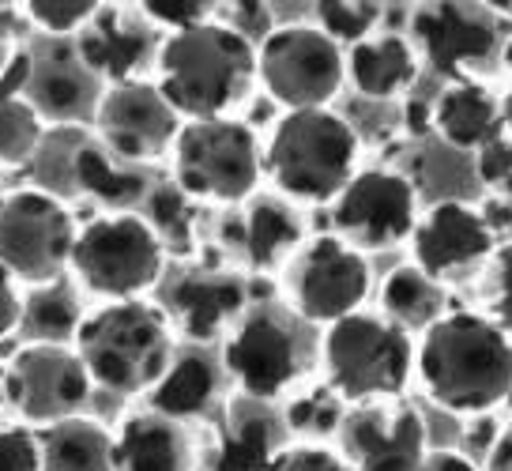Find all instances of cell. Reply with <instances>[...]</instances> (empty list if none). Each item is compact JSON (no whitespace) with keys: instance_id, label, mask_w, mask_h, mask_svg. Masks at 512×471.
<instances>
[{"instance_id":"obj_1","label":"cell","mask_w":512,"mask_h":471,"mask_svg":"<svg viewBox=\"0 0 512 471\" xmlns=\"http://www.w3.org/2000/svg\"><path fill=\"white\" fill-rule=\"evenodd\" d=\"M422 392L452 415H494L512 400V336L475 309H448L422 332L415 358Z\"/></svg>"},{"instance_id":"obj_2","label":"cell","mask_w":512,"mask_h":471,"mask_svg":"<svg viewBox=\"0 0 512 471\" xmlns=\"http://www.w3.org/2000/svg\"><path fill=\"white\" fill-rule=\"evenodd\" d=\"M159 91L181 117L215 121L226 117L256 80V46L230 23L211 19L204 27L177 31L155 53Z\"/></svg>"},{"instance_id":"obj_3","label":"cell","mask_w":512,"mask_h":471,"mask_svg":"<svg viewBox=\"0 0 512 471\" xmlns=\"http://www.w3.org/2000/svg\"><path fill=\"white\" fill-rule=\"evenodd\" d=\"M83 366L91 381L110 392H151L174 362V328L159 306L144 298L136 302H106L87 313L76 336Z\"/></svg>"},{"instance_id":"obj_4","label":"cell","mask_w":512,"mask_h":471,"mask_svg":"<svg viewBox=\"0 0 512 471\" xmlns=\"http://www.w3.org/2000/svg\"><path fill=\"white\" fill-rule=\"evenodd\" d=\"M275 189L302 204H336L358 174V132L336 110H290L264 147Z\"/></svg>"},{"instance_id":"obj_5","label":"cell","mask_w":512,"mask_h":471,"mask_svg":"<svg viewBox=\"0 0 512 471\" xmlns=\"http://www.w3.org/2000/svg\"><path fill=\"white\" fill-rule=\"evenodd\" d=\"M324 374L328 389L343 404H388L400 400L415 377V340L381 313H351L328 325L324 343Z\"/></svg>"},{"instance_id":"obj_6","label":"cell","mask_w":512,"mask_h":471,"mask_svg":"<svg viewBox=\"0 0 512 471\" xmlns=\"http://www.w3.org/2000/svg\"><path fill=\"white\" fill-rule=\"evenodd\" d=\"M166 268V245L155 227L132 212L91 219L72 249V272L91 294L110 302H136Z\"/></svg>"},{"instance_id":"obj_7","label":"cell","mask_w":512,"mask_h":471,"mask_svg":"<svg viewBox=\"0 0 512 471\" xmlns=\"http://www.w3.org/2000/svg\"><path fill=\"white\" fill-rule=\"evenodd\" d=\"M264 151L256 132L234 117L189 121L174 144V185L192 200L241 204L256 193Z\"/></svg>"},{"instance_id":"obj_8","label":"cell","mask_w":512,"mask_h":471,"mask_svg":"<svg viewBox=\"0 0 512 471\" xmlns=\"http://www.w3.org/2000/svg\"><path fill=\"white\" fill-rule=\"evenodd\" d=\"M256 76L264 91L290 110H320L343 91L347 53L320 27H275L256 49Z\"/></svg>"},{"instance_id":"obj_9","label":"cell","mask_w":512,"mask_h":471,"mask_svg":"<svg viewBox=\"0 0 512 471\" xmlns=\"http://www.w3.org/2000/svg\"><path fill=\"white\" fill-rule=\"evenodd\" d=\"M80 230L57 196L23 189L0 204V264L27 283H57L72 264Z\"/></svg>"},{"instance_id":"obj_10","label":"cell","mask_w":512,"mask_h":471,"mask_svg":"<svg viewBox=\"0 0 512 471\" xmlns=\"http://www.w3.org/2000/svg\"><path fill=\"white\" fill-rule=\"evenodd\" d=\"M287 287L305 321L336 325L351 313H362L373 291V272L362 249L343 242L339 234H320L294 253Z\"/></svg>"},{"instance_id":"obj_11","label":"cell","mask_w":512,"mask_h":471,"mask_svg":"<svg viewBox=\"0 0 512 471\" xmlns=\"http://www.w3.org/2000/svg\"><path fill=\"white\" fill-rule=\"evenodd\" d=\"M332 219L339 238L354 249H392L411 242L418 227L415 181L384 166L358 170L351 185L339 193Z\"/></svg>"},{"instance_id":"obj_12","label":"cell","mask_w":512,"mask_h":471,"mask_svg":"<svg viewBox=\"0 0 512 471\" xmlns=\"http://www.w3.org/2000/svg\"><path fill=\"white\" fill-rule=\"evenodd\" d=\"M418 57L445 80H464L471 65L490 61L501 46V16L490 4H452L433 0L411 12Z\"/></svg>"},{"instance_id":"obj_13","label":"cell","mask_w":512,"mask_h":471,"mask_svg":"<svg viewBox=\"0 0 512 471\" xmlns=\"http://www.w3.org/2000/svg\"><path fill=\"white\" fill-rule=\"evenodd\" d=\"M4 392L31 423L53 426L80 415L91 392V374L80 351H68L64 343H31L12 358Z\"/></svg>"},{"instance_id":"obj_14","label":"cell","mask_w":512,"mask_h":471,"mask_svg":"<svg viewBox=\"0 0 512 471\" xmlns=\"http://www.w3.org/2000/svg\"><path fill=\"white\" fill-rule=\"evenodd\" d=\"M95 125L110 147V155L125 159V163H151L166 151H174L177 136L185 129L181 114L159 91V83L144 80L106 87Z\"/></svg>"},{"instance_id":"obj_15","label":"cell","mask_w":512,"mask_h":471,"mask_svg":"<svg viewBox=\"0 0 512 471\" xmlns=\"http://www.w3.org/2000/svg\"><path fill=\"white\" fill-rule=\"evenodd\" d=\"M223 366L249 400L264 404V400L283 396L298 381L302 347H298L294 328L283 317H275L268 309H256L226 340Z\"/></svg>"},{"instance_id":"obj_16","label":"cell","mask_w":512,"mask_h":471,"mask_svg":"<svg viewBox=\"0 0 512 471\" xmlns=\"http://www.w3.org/2000/svg\"><path fill=\"white\" fill-rule=\"evenodd\" d=\"M339 434L351 471H418L430 456L422 415L400 400L351 407Z\"/></svg>"},{"instance_id":"obj_17","label":"cell","mask_w":512,"mask_h":471,"mask_svg":"<svg viewBox=\"0 0 512 471\" xmlns=\"http://www.w3.org/2000/svg\"><path fill=\"white\" fill-rule=\"evenodd\" d=\"M497 253V230L486 223L482 208L464 200H437L418 215L411 234V264L437 283L471 272L475 264H490Z\"/></svg>"},{"instance_id":"obj_18","label":"cell","mask_w":512,"mask_h":471,"mask_svg":"<svg viewBox=\"0 0 512 471\" xmlns=\"http://www.w3.org/2000/svg\"><path fill=\"white\" fill-rule=\"evenodd\" d=\"M102 83L91 68L83 65L80 49H49L42 61H34L27 102L38 117L49 121H95L102 106Z\"/></svg>"},{"instance_id":"obj_19","label":"cell","mask_w":512,"mask_h":471,"mask_svg":"<svg viewBox=\"0 0 512 471\" xmlns=\"http://www.w3.org/2000/svg\"><path fill=\"white\" fill-rule=\"evenodd\" d=\"M245 309V283L230 272H189L166 294V317L189 340L208 343Z\"/></svg>"},{"instance_id":"obj_20","label":"cell","mask_w":512,"mask_h":471,"mask_svg":"<svg viewBox=\"0 0 512 471\" xmlns=\"http://www.w3.org/2000/svg\"><path fill=\"white\" fill-rule=\"evenodd\" d=\"M433 132L456 151H475L505 136V110L501 95H494L479 80L448 83L441 95L433 98Z\"/></svg>"},{"instance_id":"obj_21","label":"cell","mask_w":512,"mask_h":471,"mask_svg":"<svg viewBox=\"0 0 512 471\" xmlns=\"http://www.w3.org/2000/svg\"><path fill=\"white\" fill-rule=\"evenodd\" d=\"M76 49H80L83 65L91 68L98 80H110L113 87V83L132 80V72L147 61L151 31L140 27L136 19H128L121 8L102 4V12L83 27V38H76Z\"/></svg>"},{"instance_id":"obj_22","label":"cell","mask_w":512,"mask_h":471,"mask_svg":"<svg viewBox=\"0 0 512 471\" xmlns=\"http://www.w3.org/2000/svg\"><path fill=\"white\" fill-rule=\"evenodd\" d=\"M117 471H192V445L181 423L159 411L128 415L113 434Z\"/></svg>"},{"instance_id":"obj_23","label":"cell","mask_w":512,"mask_h":471,"mask_svg":"<svg viewBox=\"0 0 512 471\" xmlns=\"http://www.w3.org/2000/svg\"><path fill=\"white\" fill-rule=\"evenodd\" d=\"M418 49L400 34H373L347 49V80L366 98H400L418 80Z\"/></svg>"},{"instance_id":"obj_24","label":"cell","mask_w":512,"mask_h":471,"mask_svg":"<svg viewBox=\"0 0 512 471\" xmlns=\"http://www.w3.org/2000/svg\"><path fill=\"white\" fill-rule=\"evenodd\" d=\"M279 456V423L256 400L230 407L211 471H268Z\"/></svg>"},{"instance_id":"obj_25","label":"cell","mask_w":512,"mask_h":471,"mask_svg":"<svg viewBox=\"0 0 512 471\" xmlns=\"http://www.w3.org/2000/svg\"><path fill=\"white\" fill-rule=\"evenodd\" d=\"M302 238L305 230L298 212L283 200H272V196L253 200L245 219H241V249L260 272L279 268L283 260H294V253L302 249Z\"/></svg>"},{"instance_id":"obj_26","label":"cell","mask_w":512,"mask_h":471,"mask_svg":"<svg viewBox=\"0 0 512 471\" xmlns=\"http://www.w3.org/2000/svg\"><path fill=\"white\" fill-rule=\"evenodd\" d=\"M42 471H117L113 434L95 419H64L42 434Z\"/></svg>"},{"instance_id":"obj_27","label":"cell","mask_w":512,"mask_h":471,"mask_svg":"<svg viewBox=\"0 0 512 471\" xmlns=\"http://www.w3.org/2000/svg\"><path fill=\"white\" fill-rule=\"evenodd\" d=\"M215 392H219V366L208 355H200V351L174 355L170 370L151 389V411L181 423L192 415H204L215 400Z\"/></svg>"},{"instance_id":"obj_28","label":"cell","mask_w":512,"mask_h":471,"mask_svg":"<svg viewBox=\"0 0 512 471\" xmlns=\"http://www.w3.org/2000/svg\"><path fill=\"white\" fill-rule=\"evenodd\" d=\"M445 313V283H437L415 264H400L396 272H388L381 287V317H388L407 336L433 328Z\"/></svg>"},{"instance_id":"obj_29","label":"cell","mask_w":512,"mask_h":471,"mask_svg":"<svg viewBox=\"0 0 512 471\" xmlns=\"http://www.w3.org/2000/svg\"><path fill=\"white\" fill-rule=\"evenodd\" d=\"M72 170H76L80 189H87V193L98 196L110 208H128V204H136L147 193L144 174L128 170L125 163H117L110 151H102V147H80L76 159H72Z\"/></svg>"},{"instance_id":"obj_30","label":"cell","mask_w":512,"mask_h":471,"mask_svg":"<svg viewBox=\"0 0 512 471\" xmlns=\"http://www.w3.org/2000/svg\"><path fill=\"white\" fill-rule=\"evenodd\" d=\"M23 321L42 343H64L72 336H80L83 328V306L80 298L68 291L64 283H46L27 298L23 306Z\"/></svg>"},{"instance_id":"obj_31","label":"cell","mask_w":512,"mask_h":471,"mask_svg":"<svg viewBox=\"0 0 512 471\" xmlns=\"http://www.w3.org/2000/svg\"><path fill=\"white\" fill-rule=\"evenodd\" d=\"M313 8H317L320 31L347 49L373 38L384 19V4H373V0H320Z\"/></svg>"},{"instance_id":"obj_32","label":"cell","mask_w":512,"mask_h":471,"mask_svg":"<svg viewBox=\"0 0 512 471\" xmlns=\"http://www.w3.org/2000/svg\"><path fill=\"white\" fill-rule=\"evenodd\" d=\"M147 223L155 227V234L162 238L166 253H189L192 249V196H185L177 185H162L147 196Z\"/></svg>"},{"instance_id":"obj_33","label":"cell","mask_w":512,"mask_h":471,"mask_svg":"<svg viewBox=\"0 0 512 471\" xmlns=\"http://www.w3.org/2000/svg\"><path fill=\"white\" fill-rule=\"evenodd\" d=\"M42 144V117L27 98H0V163H27Z\"/></svg>"},{"instance_id":"obj_34","label":"cell","mask_w":512,"mask_h":471,"mask_svg":"<svg viewBox=\"0 0 512 471\" xmlns=\"http://www.w3.org/2000/svg\"><path fill=\"white\" fill-rule=\"evenodd\" d=\"M343 419H347L343 400H339L332 389L298 396V400L287 407V426L298 430V434H336L339 426H343Z\"/></svg>"},{"instance_id":"obj_35","label":"cell","mask_w":512,"mask_h":471,"mask_svg":"<svg viewBox=\"0 0 512 471\" xmlns=\"http://www.w3.org/2000/svg\"><path fill=\"white\" fill-rule=\"evenodd\" d=\"M482 302L486 317L501 332L512 336V242L497 245V253L486 264V283H482Z\"/></svg>"},{"instance_id":"obj_36","label":"cell","mask_w":512,"mask_h":471,"mask_svg":"<svg viewBox=\"0 0 512 471\" xmlns=\"http://www.w3.org/2000/svg\"><path fill=\"white\" fill-rule=\"evenodd\" d=\"M98 12H102V4H95V0H31L27 4V16L49 34L83 31Z\"/></svg>"},{"instance_id":"obj_37","label":"cell","mask_w":512,"mask_h":471,"mask_svg":"<svg viewBox=\"0 0 512 471\" xmlns=\"http://www.w3.org/2000/svg\"><path fill=\"white\" fill-rule=\"evenodd\" d=\"M219 8L223 4H211V0H144L140 4V16L159 23V27H170V34H177L211 23Z\"/></svg>"},{"instance_id":"obj_38","label":"cell","mask_w":512,"mask_h":471,"mask_svg":"<svg viewBox=\"0 0 512 471\" xmlns=\"http://www.w3.org/2000/svg\"><path fill=\"white\" fill-rule=\"evenodd\" d=\"M475 174L486 189H497L505 196V204H512V136L505 132L501 140L486 144L475 155Z\"/></svg>"},{"instance_id":"obj_39","label":"cell","mask_w":512,"mask_h":471,"mask_svg":"<svg viewBox=\"0 0 512 471\" xmlns=\"http://www.w3.org/2000/svg\"><path fill=\"white\" fill-rule=\"evenodd\" d=\"M0 471H42V441L23 426H0Z\"/></svg>"},{"instance_id":"obj_40","label":"cell","mask_w":512,"mask_h":471,"mask_svg":"<svg viewBox=\"0 0 512 471\" xmlns=\"http://www.w3.org/2000/svg\"><path fill=\"white\" fill-rule=\"evenodd\" d=\"M268 471H351V464L343 453H332L324 445H298V449H283Z\"/></svg>"},{"instance_id":"obj_41","label":"cell","mask_w":512,"mask_h":471,"mask_svg":"<svg viewBox=\"0 0 512 471\" xmlns=\"http://www.w3.org/2000/svg\"><path fill=\"white\" fill-rule=\"evenodd\" d=\"M230 8V27L249 38V42H264L272 27V4H226Z\"/></svg>"},{"instance_id":"obj_42","label":"cell","mask_w":512,"mask_h":471,"mask_svg":"<svg viewBox=\"0 0 512 471\" xmlns=\"http://www.w3.org/2000/svg\"><path fill=\"white\" fill-rule=\"evenodd\" d=\"M23 306H27V302H23L16 291V276L0 264V340L23 325Z\"/></svg>"},{"instance_id":"obj_43","label":"cell","mask_w":512,"mask_h":471,"mask_svg":"<svg viewBox=\"0 0 512 471\" xmlns=\"http://www.w3.org/2000/svg\"><path fill=\"white\" fill-rule=\"evenodd\" d=\"M482 471H512V415L505 419V426H501V438H497L494 453H490V460H486Z\"/></svg>"},{"instance_id":"obj_44","label":"cell","mask_w":512,"mask_h":471,"mask_svg":"<svg viewBox=\"0 0 512 471\" xmlns=\"http://www.w3.org/2000/svg\"><path fill=\"white\" fill-rule=\"evenodd\" d=\"M407 129L415 132V136L433 129V106H426V102H407Z\"/></svg>"},{"instance_id":"obj_45","label":"cell","mask_w":512,"mask_h":471,"mask_svg":"<svg viewBox=\"0 0 512 471\" xmlns=\"http://www.w3.org/2000/svg\"><path fill=\"white\" fill-rule=\"evenodd\" d=\"M501 110H505V132L512 136V87L501 95Z\"/></svg>"},{"instance_id":"obj_46","label":"cell","mask_w":512,"mask_h":471,"mask_svg":"<svg viewBox=\"0 0 512 471\" xmlns=\"http://www.w3.org/2000/svg\"><path fill=\"white\" fill-rule=\"evenodd\" d=\"M0 204H4V193H0Z\"/></svg>"}]
</instances>
